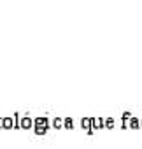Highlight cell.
<instances>
[{
  "mask_svg": "<svg viewBox=\"0 0 142 149\" xmlns=\"http://www.w3.org/2000/svg\"><path fill=\"white\" fill-rule=\"evenodd\" d=\"M33 126L49 128V126H51V121H49V118H46V116H39V118H33Z\"/></svg>",
  "mask_w": 142,
  "mask_h": 149,
  "instance_id": "cell-1",
  "label": "cell"
},
{
  "mask_svg": "<svg viewBox=\"0 0 142 149\" xmlns=\"http://www.w3.org/2000/svg\"><path fill=\"white\" fill-rule=\"evenodd\" d=\"M32 126H33V118H30V116H21L19 128H23V130H30Z\"/></svg>",
  "mask_w": 142,
  "mask_h": 149,
  "instance_id": "cell-2",
  "label": "cell"
},
{
  "mask_svg": "<svg viewBox=\"0 0 142 149\" xmlns=\"http://www.w3.org/2000/svg\"><path fill=\"white\" fill-rule=\"evenodd\" d=\"M2 128H7V130L14 128V118L13 116H4L2 118Z\"/></svg>",
  "mask_w": 142,
  "mask_h": 149,
  "instance_id": "cell-3",
  "label": "cell"
},
{
  "mask_svg": "<svg viewBox=\"0 0 142 149\" xmlns=\"http://www.w3.org/2000/svg\"><path fill=\"white\" fill-rule=\"evenodd\" d=\"M81 126L88 132V133H93L95 130H93V125H91V118H83L81 119Z\"/></svg>",
  "mask_w": 142,
  "mask_h": 149,
  "instance_id": "cell-4",
  "label": "cell"
},
{
  "mask_svg": "<svg viewBox=\"0 0 142 149\" xmlns=\"http://www.w3.org/2000/svg\"><path fill=\"white\" fill-rule=\"evenodd\" d=\"M126 126H128V128H132V130H137V128H140V118H137V116H132V118H130V121L126 123Z\"/></svg>",
  "mask_w": 142,
  "mask_h": 149,
  "instance_id": "cell-5",
  "label": "cell"
},
{
  "mask_svg": "<svg viewBox=\"0 0 142 149\" xmlns=\"http://www.w3.org/2000/svg\"><path fill=\"white\" fill-rule=\"evenodd\" d=\"M91 125H93V130L104 128V118H91Z\"/></svg>",
  "mask_w": 142,
  "mask_h": 149,
  "instance_id": "cell-6",
  "label": "cell"
},
{
  "mask_svg": "<svg viewBox=\"0 0 142 149\" xmlns=\"http://www.w3.org/2000/svg\"><path fill=\"white\" fill-rule=\"evenodd\" d=\"M63 126L68 128V130L74 128V119H72V118H63Z\"/></svg>",
  "mask_w": 142,
  "mask_h": 149,
  "instance_id": "cell-7",
  "label": "cell"
},
{
  "mask_svg": "<svg viewBox=\"0 0 142 149\" xmlns=\"http://www.w3.org/2000/svg\"><path fill=\"white\" fill-rule=\"evenodd\" d=\"M114 126V118H104V128H112Z\"/></svg>",
  "mask_w": 142,
  "mask_h": 149,
  "instance_id": "cell-8",
  "label": "cell"
},
{
  "mask_svg": "<svg viewBox=\"0 0 142 149\" xmlns=\"http://www.w3.org/2000/svg\"><path fill=\"white\" fill-rule=\"evenodd\" d=\"M53 126L58 128V130L63 128V118H54V119H53Z\"/></svg>",
  "mask_w": 142,
  "mask_h": 149,
  "instance_id": "cell-9",
  "label": "cell"
},
{
  "mask_svg": "<svg viewBox=\"0 0 142 149\" xmlns=\"http://www.w3.org/2000/svg\"><path fill=\"white\" fill-rule=\"evenodd\" d=\"M33 130H35V133H39V135H44L49 128H44V126H33Z\"/></svg>",
  "mask_w": 142,
  "mask_h": 149,
  "instance_id": "cell-10",
  "label": "cell"
},
{
  "mask_svg": "<svg viewBox=\"0 0 142 149\" xmlns=\"http://www.w3.org/2000/svg\"><path fill=\"white\" fill-rule=\"evenodd\" d=\"M140 128H142V118H140Z\"/></svg>",
  "mask_w": 142,
  "mask_h": 149,
  "instance_id": "cell-11",
  "label": "cell"
}]
</instances>
